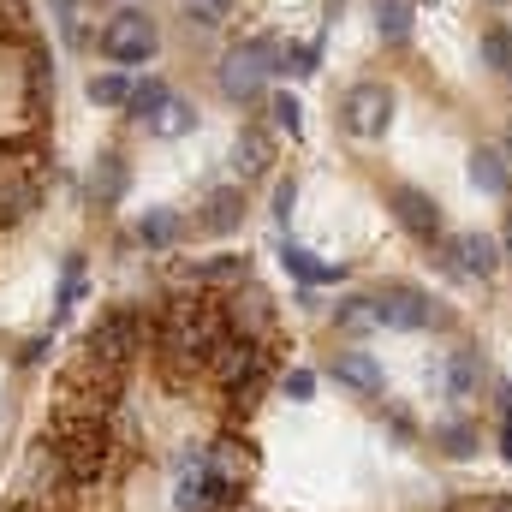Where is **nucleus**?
<instances>
[{
    "mask_svg": "<svg viewBox=\"0 0 512 512\" xmlns=\"http://www.w3.org/2000/svg\"><path fill=\"white\" fill-rule=\"evenodd\" d=\"M227 310L221 298H203V292H173L161 310H155V364L173 387L197 382L215 358V346L227 340Z\"/></svg>",
    "mask_w": 512,
    "mask_h": 512,
    "instance_id": "obj_1",
    "label": "nucleus"
},
{
    "mask_svg": "<svg viewBox=\"0 0 512 512\" xmlns=\"http://www.w3.org/2000/svg\"><path fill=\"white\" fill-rule=\"evenodd\" d=\"M48 459H54V471H60L72 489L102 483V477H108V465H114V429H108V417L54 411V429H48Z\"/></svg>",
    "mask_w": 512,
    "mask_h": 512,
    "instance_id": "obj_2",
    "label": "nucleus"
},
{
    "mask_svg": "<svg viewBox=\"0 0 512 512\" xmlns=\"http://www.w3.org/2000/svg\"><path fill=\"white\" fill-rule=\"evenodd\" d=\"M48 143L36 131L24 137H0V227L6 221H30L48 197Z\"/></svg>",
    "mask_w": 512,
    "mask_h": 512,
    "instance_id": "obj_3",
    "label": "nucleus"
},
{
    "mask_svg": "<svg viewBox=\"0 0 512 512\" xmlns=\"http://www.w3.org/2000/svg\"><path fill=\"white\" fill-rule=\"evenodd\" d=\"M274 72H286V48L274 36H251V42H239V48L221 54L215 84H221V96L233 108H251V102H262V90H268Z\"/></svg>",
    "mask_w": 512,
    "mask_h": 512,
    "instance_id": "obj_4",
    "label": "nucleus"
},
{
    "mask_svg": "<svg viewBox=\"0 0 512 512\" xmlns=\"http://www.w3.org/2000/svg\"><path fill=\"white\" fill-rule=\"evenodd\" d=\"M209 376L227 387V399H233V405H256V393L274 382V358H268V346H262V340L227 334V340L215 346V358H209Z\"/></svg>",
    "mask_w": 512,
    "mask_h": 512,
    "instance_id": "obj_5",
    "label": "nucleus"
},
{
    "mask_svg": "<svg viewBox=\"0 0 512 512\" xmlns=\"http://www.w3.org/2000/svg\"><path fill=\"white\" fill-rule=\"evenodd\" d=\"M149 334H155V322H149L137 304H114V310H102V316L90 322L84 352H90V358H102V364H114V370H131V364H137V352L149 346Z\"/></svg>",
    "mask_w": 512,
    "mask_h": 512,
    "instance_id": "obj_6",
    "label": "nucleus"
},
{
    "mask_svg": "<svg viewBox=\"0 0 512 512\" xmlns=\"http://www.w3.org/2000/svg\"><path fill=\"white\" fill-rule=\"evenodd\" d=\"M96 48H102V60H114V66H149L155 48H161V30H155V18H149L143 6H114V12L102 18V30H96Z\"/></svg>",
    "mask_w": 512,
    "mask_h": 512,
    "instance_id": "obj_7",
    "label": "nucleus"
},
{
    "mask_svg": "<svg viewBox=\"0 0 512 512\" xmlns=\"http://www.w3.org/2000/svg\"><path fill=\"white\" fill-rule=\"evenodd\" d=\"M376 322L393 328V334H423V328H441L447 310H441L423 286H411V280H387L382 292H376Z\"/></svg>",
    "mask_w": 512,
    "mask_h": 512,
    "instance_id": "obj_8",
    "label": "nucleus"
},
{
    "mask_svg": "<svg viewBox=\"0 0 512 512\" xmlns=\"http://www.w3.org/2000/svg\"><path fill=\"white\" fill-rule=\"evenodd\" d=\"M435 256H441V268H447L453 280H471V286L495 280V274H501V262H507L501 239H489V233H447Z\"/></svg>",
    "mask_w": 512,
    "mask_h": 512,
    "instance_id": "obj_9",
    "label": "nucleus"
},
{
    "mask_svg": "<svg viewBox=\"0 0 512 512\" xmlns=\"http://www.w3.org/2000/svg\"><path fill=\"white\" fill-rule=\"evenodd\" d=\"M340 126L352 131V137H364V143L387 137V126H393V90L376 84V78L352 84V90L340 96Z\"/></svg>",
    "mask_w": 512,
    "mask_h": 512,
    "instance_id": "obj_10",
    "label": "nucleus"
},
{
    "mask_svg": "<svg viewBox=\"0 0 512 512\" xmlns=\"http://www.w3.org/2000/svg\"><path fill=\"white\" fill-rule=\"evenodd\" d=\"M387 215L417 239V245H441L447 239V221H441V203L417 185H387Z\"/></svg>",
    "mask_w": 512,
    "mask_h": 512,
    "instance_id": "obj_11",
    "label": "nucleus"
},
{
    "mask_svg": "<svg viewBox=\"0 0 512 512\" xmlns=\"http://www.w3.org/2000/svg\"><path fill=\"white\" fill-rule=\"evenodd\" d=\"M221 310H227V328H233V334H245V340H262V346H268V334H274V298H268L256 280L233 286V292L221 298Z\"/></svg>",
    "mask_w": 512,
    "mask_h": 512,
    "instance_id": "obj_12",
    "label": "nucleus"
},
{
    "mask_svg": "<svg viewBox=\"0 0 512 512\" xmlns=\"http://www.w3.org/2000/svg\"><path fill=\"white\" fill-rule=\"evenodd\" d=\"M24 114L36 126L54 114V54H48V42H24Z\"/></svg>",
    "mask_w": 512,
    "mask_h": 512,
    "instance_id": "obj_13",
    "label": "nucleus"
},
{
    "mask_svg": "<svg viewBox=\"0 0 512 512\" xmlns=\"http://www.w3.org/2000/svg\"><path fill=\"white\" fill-rule=\"evenodd\" d=\"M126 191H131V161L120 149H102V155L90 161V179H84L90 209H114V203H126Z\"/></svg>",
    "mask_w": 512,
    "mask_h": 512,
    "instance_id": "obj_14",
    "label": "nucleus"
},
{
    "mask_svg": "<svg viewBox=\"0 0 512 512\" xmlns=\"http://www.w3.org/2000/svg\"><path fill=\"white\" fill-rule=\"evenodd\" d=\"M328 376L346 387V393H358V399H382V364H376V352H364V346H346V352H334V364H328Z\"/></svg>",
    "mask_w": 512,
    "mask_h": 512,
    "instance_id": "obj_15",
    "label": "nucleus"
},
{
    "mask_svg": "<svg viewBox=\"0 0 512 512\" xmlns=\"http://www.w3.org/2000/svg\"><path fill=\"white\" fill-rule=\"evenodd\" d=\"M239 227H245V185H215V191L203 197V209H197V233L227 239V233H239Z\"/></svg>",
    "mask_w": 512,
    "mask_h": 512,
    "instance_id": "obj_16",
    "label": "nucleus"
},
{
    "mask_svg": "<svg viewBox=\"0 0 512 512\" xmlns=\"http://www.w3.org/2000/svg\"><path fill=\"white\" fill-rule=\"evenodd\" d=\"M441 393H447L453 405H471V399L483 393V358H477L471 346H453V352H447V364H441Z\"/></svg>",
    "mask_w": 512,
    "mask_h": 512,
    "instance_id": "obj_17",
    "label": "nucleus"
},
{
    "mask_svg": "<svg viewBox=\"0 0 512 512\" xmlns=\"http://www.w3.org/2000/svg\"><path fill=\"white\" fill-rule=\"evenodd\" d=\"M471 185L483 197H512V155L501 143H477L471 149Z\"/></svg>",
    "mask_w": 512,
    "mask_h": 512,
    "instance_id": "obj_18",
    "label": "nucleus"
},
{
    "mask_svg": "<svg viewBox=\"0 0 512 512\" xmlns=\"http://www.w3.org/2000/svg\"><path fill=\"white\" fill-rule=\"evenodd\" d=\"M185 280H197V286H245L251 280V256H233V251H221V256H191L185 262Z\"/></svg>",
    "mask_w": 512,
    "mask_h": 512,
    "instance_id": "obj_19",
    "label": "nucleus"
},
{
    "mask_svg": "<svg viewBox=\"0 0 512 512\" xmlns=\"http://www.w3.org/2000/svg\"><path fill=\"white\" fill-rule=\"evenodd\" d=\"M268 167H274V143H268V131H256V126L239 131V137H233V179L251 185V179H262Z\"/></svg>",
    "mask_w": 512,
    "mask_h": 512,
    "instance_id": "obj_20",
    "label": "nucleus"
},
{
    "mask_svg": "<svg viewBox=\"0 0 512 512\" xmlns=\"http://www.w3.org/2000/svg\"><path fill=\"white\" fill-rule=\"evenodd\" d=\"M185 239V221L173 215V209H149L143 221H137V245H149V251H173Z\"/></svg>",
    "mask_w": 512,
    "mask_h": 512,
    "instance_id": "obj_21",
    "label": "nucleus"
},
{
    "mask_svg": "<svg viewBox=\"0 0 512 512\" xmlns=\"http://www.w3.org/2000/svg\"><path fill=\"white\" fill-rule=\"evenodd\" d=\"M173 102V84L167 78H143V84H131V102H126V114L137 120V126H149L161 108Z\"/></svg>",
    "mask_w": 512,
    "mask_h": 512,
    "instance_id": "obj_22",
    "label": "nucleus"
},
{
    "mask_svg": "<svg viewBox=\"0 0 512 512\" xmlns=\"http://www.w3.org/2000/svg\"><path fill=\"white\" fill-rule=\"evenodd\" d=\"M334 328H346L352 340H358V334H370V328H382V322H376V298H364V292L340 298V304H334Z\"/></svg>",
    "mask_w": 512,
    "mask_h": 512,
    "instance_id": "obj_23",
    "label": "nucleus"
},
{
    "mask_svg": "<svg viewBox=\"0 0 512 512\" xmlns=\"http://www.w3.org/2000/svg\"><path fill=\"white\" fill-rule=\"evenodd\" d=\"M477 54H483V66L495 78H512V24H489L483 42H477Z\"/></svg>",
    "mask_w": 512,
    "mask_h": 512,
    "instance_id": "obj_24",
    "label": "nucleus"
},
{
    "mask_svg": "<svg viewBox=\"0 0 512 512\" xmlns=\"http://www.w3.org/2000/svg\"><path fill=\"white\" fill-rule=\"evenodd\" d=\"M280 262H286V274H298V280H310V286H322V280H340V268L334 262H316V256L304 251V245H280Z\"/></svg>",
    "mask_w": 512,
    "mask_h": 512,
    "instance_id": "obj_25",
    "label": "nucleus"
},
{
    "mask_svg": "<svg viewBox=\"0 0 512 512\" xmlns=\"http://www.w3.org/2000/svg\"><path fill=\"white\" fill-rule=\"evenodd\" d=\"M435 447H441L447 459H471V453L483 447V435H477V423L453 417V423H441V429H435Z\"/></svg>",
    "mask_w": 512,
    "mask_h": 512,
    "instance_id": "obj_26",
    "label": "nucleus"
},
{
    "mask_svg": "<svg viewBox=\"0 0 512 512\" xmlns=\"http://www.w3.org/2000/svg\"><path fill=\"white\" fill-rule=\"evenodd\" d=\"M376 30H382L387 48H405L411 42V0H382L376 6Z\"/></svg>",
    "mask_w": 512,
    "mask_h": 512,
    "instance_id": "obj_27",
    "label": "nucleus"
},
{
    "mask_svg": "<svg viewBox=\"0 0 512 512\" xmlns=\"http://www.w3.org/2000/svg\"><path fill=\"white\" fill-rule=\"evenodd\" d=\"M185 131H197V108H191L185 96H173V102L149 120V137H167V143H173V137H185Z\"/></svg>",
    "mask_w": 512,
    "mask_h": 512,
    "instance_id": "obj_28",
    "label": "nucleus"
},
{
    "mask_svg": "<svg viewBox=\"0 0 512 512\" xmlns=\"http://www.w3.org/2000/svg\"><path fill=\"white\" fill-rule=\"evenodd\" d=\"M84 96H90L96 108H126V102H131V78H126V72H96Z\"/></svg>",
    "mask_w": 512,
    "mask_h": 512,
    "instance_id": "obj_29",
    "label": "nucleus"
},
{
    "mask_svg": "<svg viewBox=\"0 0 512 512\" xmlns=\"http://www.w3.org/2000/svg\"><path fill=\"white\" fill-rule=\"evenodd\" d=\"M78 298H84V256H66V262H60V298H54V316H66Z\"/></svg>",
    "mask_w": 512,
    "mask_h": 512,
    "instance_id": "obj_30",
    "label": "nucleus"
},
{
    "mask_svg": "<svg viewBox=\"0 0 512 512\" xmlns=\"http://www.w3.org/2000/svg\"><path fill=\"white\" fill-rule=\"evenodd\" d=\"M233 12H239V0H185V18H191L197 30H221Z\"/></svg>",
    "mask_w": 512,
    "mask_h": 512,
    "instance_id": "obj_31",
    "label": "nucleus"
},
{
    "mask_svg": "<svg viewBox=\"0 0 512 512\" xmlns=\"http://www.w3.org/2000/svg\"><path fill=\"white\" fill-rule=\"evenodd\" d=\"M0 36H6V42H36V30H30V0H0Z\"/></svg>",
    "mask_w": 512,
    "mask_h": 512,
    "instance_id": "obj_32",
    "label": "nucleus"
},
{
    "mask_svg": "<svg viewBox=\"0 0 512 512\" xmlns=\"http://www.w3.org/2000/svg\"><path fill=\"white\" fill-rule=\"evenodd\" d=\"M268 114H274V126L280 131H304V108H298V96H268Z\"/></svg>",
    "mask_w": 512,
    "mask_h": 512,
    "instance_id": "obj_33",
    "label": "nucleus"
},
{
    "mask_svg": "<svg viewBox=\"0 0 512 512\" xmlns=\"http://www.w3.org/2000/svg\"><path fill=\"white\" fill-rule=\"evenodd\" d=\"M316 66H322V48H316V42L286 48V72H292V78H316Z\"/></svg>",
    "mask_w": 512,
    "mask_h": 512,
    "instance_id": "obj_34",
    "label": "nucleus"
},
{
    "mask_svg": "<svg viewBox=\"0 0 512 512\" xmlns=\"http://www.w3.org/2000/svg\"><path fill=\"white\" fill-rule=\"evenodd\" d=\"M292 209H298V179H274V209H268V215L286 227V221H292Z\"/></svg>",
    "mask_w": 512,
    "mask_h": 512,
    "instance_id": "obj_35",
    "label": "nucleus"
},
{
    "mask_svg": "<svg viewBox=\"0 0 512 512\" xmlns=\"http://www.w3.org/2000/svg\"><path fill=\"white\" fill-rule=\"evenodd\" d=\"M280 393H286V399H310V393H316V376H310V370H286V376H280Z\"/></svg>",
    "mask_w": 512,
    "mask_h": 512,
    "instance_id": "obj_36",
    "label": "nucleus"
},
{
    "mask_svg": "<svg viewBox=\"0 0 512 512\" xmlns=\"http://www.w3.org/2000/svg\"><path fill=\"white\" fill-rule=\"evenodd\" d=\"M42 358H48V340H30V346L18 352V364H42Z\"/></svg>",
    "mask_w": 512,
    "mask_h": 512,
    "instance_id": "obj_37",
    "label": "nucleus"
},
{
    "mask_svg": "<svg viewBox=\"0 0 512 512\" xmlns=\"http://www.w3.org/2000/svg\"><path fill=\"white\" fill-rule=\"evenodd\" d=\"M483 512H512V495H489V501H483Z\"/></svg>",
    "mask_w": 512,
    "mask_h": 512,
    "instance_id": "obj_38",
    "label": "nucleus"
},
{
    "mask_svg": "<svg viewBox=\"0 0 512 512\" xmlns=\"http://www.w3.org/2000/svg\"><path fill=\"white\" fill-rule=\"evenodd\" d=\"M501 453H507V459H512V417H507V423H501Z\"/></svg>",
    "mask_w": 512,
    "mask_h": 512,
    "instance_id": "obj_39",
    "label": "nucleus"
},
{
    "mask_svg": "<svg viewBox=\"0 0 512 512\" xmlns=\"http://www.w3.org/2000/svg\"><path fill=\"white\" fill-rule=\"evenodd\" d=\"M501 251H507V262H512V215H507V233H501Z\"/></svg>",
    "mask_w": 512,
    "mask_h": 512,
    "instance_id": "obj_40",
    "label": "nucleus"
},
{
    "mask_svg": "<svg viewBox=\"0 0 512 512\" xmlns=\"http://www.w3.org/2000/svg\"><path fill=\"white\" fill-rule=\"evenodd\" d=\"M12 512H42V507H30V501H24V507H12Z\"/></svg>",
    "mask_w": 512,
    "mask_h": 512,
    "instance_id": "obj_41",
    "label": "nucleus"
},
{
    "mask_svg": "<svg viewBox=\"0 0 512 512\" xmlns=\"http://www.w3.org/2000/svg\"><path fill=\"white\" fill-rule=\"evenodd\" d=\"M501 149H507V155H512V126H507V143H501Z\"/></svg>",
    "mask_w": 512,
    "mask_h": 512,
    "instance_id": "obj_42",
    "label": "nucleus"
},
{
    "mask_svg": "<svg viewBox=\"0 0 512 512\" xmlns=\"http://www.w3.org/2000/svg\"><path fill=\"white\" fill-rule=\"evenodd\" d=\"M84 6H114V0H84Z\"/></svg>",
    "mask_w": 512,
    "mask_h": 512,
    "instance_id": "obj_43",
    "label": "nucleus"
},
{
    "mask_svg": "<svg viewBox=\"0 0 512 512\" xmlns=\"http://www.w3.org/2000/svg\"><path fill=\"white\" fill-rule=\"evenodd\" d=\"M489 6H507V0H489Z\"/></svg>",
    "mask_w": 512,
    "mask_h": 512,
    "instance_id": "obj_44",
    "label": "nucleus"
},
{
    "mask_svg": "<svg viewBox=\"0 0 512 512\" xmlns=\"http://www.w3.org/2000/svg\"><path fill=\"white\" fill-rule=\"evenodd\" d=\"M370 6H382V0H370Z\"/></svg>",
    "mask_w": 512,
    "mask_h": 512,
    "instance_id": "obj_45",
    "label": "nucleus"
}]
</instances>
